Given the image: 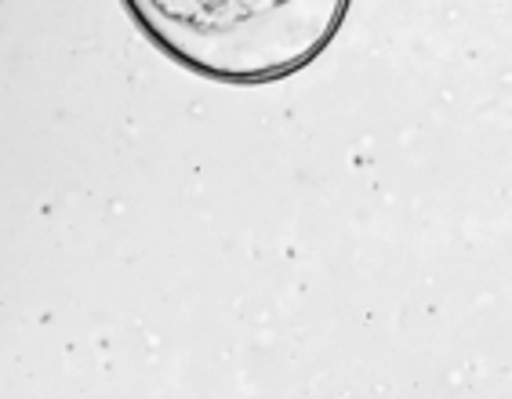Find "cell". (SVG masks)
<instances>
[{"mask_svg":"<svg viewBox=\"0 0 512 399\" xmlns=\"http://www.w3.org/2000/svg\"><path fill=\"white\" fill-rule=\"evenodd\" d=\"M146 37L186 69L229 84L298 73L331 44L349 0H124Z\"/></svg>","mask_w":512,"mask_h":399,"instance_id":"6da1fadb","label":"cell"}]
</instances>
